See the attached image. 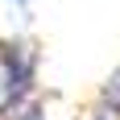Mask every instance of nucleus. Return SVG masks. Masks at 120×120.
I'll return each instance as SVG.
<instances>
[{
  "label": "nucleus",
  "instance_id": "obj_1",
  "mask_svg": "<svg viewBox=\"0 0 120 120\" xmlns=\"http://www.w3.org/2000/svg\"><path fill=\"white\" fill-rule=\"evenodd\" d=\"M41 54L29 37H4L0 41V120L33 99Z\"/></svg>",
  "mask_w": 120,
  "mask_h": 120
},
{
  "label": "nucleus",
  "instance_id": "obj_2",
  "mask_svg": "<svg viewBox=\"0 0 120 120\" xmlns=\"http://www.w3.org/2000/svg\"><path fill=\"white\" fill-rule=\"evenodd\" d=\"M91 120H120V71L108 79V87L99 91L95 108H91Z\"/></svg>",
  "mask_w": 120,
  "mask_h": 120
},
{
  "label": "nucleus",
  "instance_id": "obj_3",
  "mask_svg": "<svg viewBox=\"0 0 120 120\" xmlns=\"http://www.w3.org/2000/svg\"><path fill=\"white\" fill-rule=\"evenodd\" d=\"M4 120H46V108L37 99H29V104H21V108L12 112V116H4Z\"/></svg>",
  "mask_w": 120,
  "mask_h": 120
},
{
  "label": "nucleus",
  "instance_id": "obj_4",
  "mask_svg": "<svg viewBox=\"0 0 120 120\" xmlns=\"http://www.w3.org/2000/svg\"><path fill=\"white\" fill-rule=\"evenodd\" d=\"M12 4H21V8H25V4H29V0H12Z\"/></svg>",
  "mask_w": 120,
  "mask_h": 120
}]
</instances>
